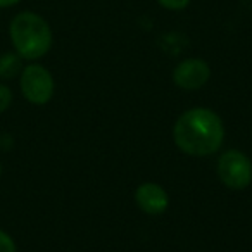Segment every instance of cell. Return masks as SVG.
<instances>
[{
  "instance_id": "obj_1",
  "label": "cell",
  "mask_w": 252,
  "mask_h": 252,
  "mask_svg": "<svg viewBox=\"0 0 252 252\" xmlns=\"http://www.w3.org/2000/svg\"><path fill=\"white\" fill-rule=\"evenodd\" d=\"M175 144L189 156H211L224 140V126L221 118L211 109L197 107L183 112L173 130Z\"/></svg>"
},
{
  "instance_id": "obj_2",
  "label": "cell",
  "mask_w": 252,
  "mask_h": 252,
  "mask_svg": "<svg viewBox=\"0 0 252 252\" xmlns=\"http://www.w3.org/2000/svg\"><path fill=\"white\" fill-rule=\"evenodd\" d=\"M14 50L26 61L43 57L52 47V30L42 16L35 12H19L9 26Z\"/></svg>"
},
{
  "instance_id": "obj_3",
  "label": "cell",
  "mask_w": 252,
  "mask_h": 252,
  "mask_svg": "<svg viewBox=\"0 0 252 252\" xmlns=\"http://www.w3.org/2000/svg\"><path fill=\"white\" fill-rule=\"evenodd\" d=\"M19 87L28 102L33 105H45L54 95V78L47 67L30 64L23 67Z\"/></svg>"
},
{
  "instance_id": "obj_4",
  "label": "cell",
  "mask_w": 252,
  "mask_h": 252,
  "mask_svg": "<svg viewBox=\"0 0 252 252\" xmlns=\"http://www.w3.org/2000/svg\"><path fill=\"white\" fill-rule=\"evenodd\" d=\"M218 175L228 189H247L252 182V162L244 152L226 151L218 161Z\"/></svg>"
},
{
  "instance_id": "obj_5",
  "label": "cell",
  "mask_w": 252,
  "mask_h": 252,
  "mask_svg": "<svg viewBox=\"0 0 252 252\" xmlns=\"http://www.w3.org/2000/svg\"><path fill=\"white\" fill-rule=\"evenodd\" d=\"M211 67L202 59L182 61L173 71V81L183 90H199L209 81Z\"/></svg>"
},
{
  "instance_id": "obj_6",
  "label": "cell",
  "mask_w": 252,
  "mask_h": 252,
  "mask_svg": "<svg viewBox=\"0 0 252 252\" xmlns=\"http://www.w3.org/2000/svg\"><path fill=\"white\" fill-rule=\"evenodd\" d=\"M137 204L144 213L151 214V216H158L162 214L169 206V197L166 190L158 183H142L137 189L135 193Z\"/></svg>"
},
{
  "instance_id": "obj_7",
  "label": "cell",
  "mask_w": 252,
  "mask_h": 252,
  "mask_svg": "<svg viewBox=\"0 0 252 252\" xmlns=\"http://www.w3.org/2000/svg\"><path fill=\"white\" fill-rule=\"evenodd\" d=\"M23 71V57L18 52H5L0 56V80H12Z\"/></svg>"
},
{
  "instance_id": "obj_8",
  "label": "cell",
  "mask_w": 252,
  "mask_h": 252,
  "mask_svg": "<svg viewBox=\"0 0 252 252\" xmlns=\"http://www.w3.org/2000/svg\"><path fill=\"white\" fill-rule=\"evenodd\" d=\"M12 98H14V95H12L11 88H9L7 85L0 83V114L11 107Z\"/></svg>"
},
{
  "instance_id": "obj_9",
  "label": "cell",
  "mask_w": 252,
  "mask_h": 252,
  "mask_svg": "<svg viewBox=\"0 0 252 252\" xmlns=\"http://www.w3.org/2000/svg\"><path fill=\"white\" fill-rule=\"evenodd\" d=\"M0 252H18L14 238L4 230H0Z\"/></svg>"
},
{
  "instance_id": "obj_10",
  "label": "cell",
  "mask_w": 252,
  "mask_h": 252,
  "mask_svg": "<svg viewBox=\"0 0 252 252\" xmlns=\"http://www.w3.org/2000/svg\"><path fill=\"white\" fill-rule=\"evenodd\" d=\"M158 2L169 11H182L190 4V0H158Z\"/></svg>"
},
{
  "instance_id": "obj_11",
  "label": "cell",
  "mask_w": 252,
  "mask_h": 252,
  "mask_svg": "<svg viewBox=\"0 0 252 252\" xmlns=\"http://www.w3.org/2000/svg\"><path fill=\"white\" fill-rule=\"evenodd\" d=\"M21 0H0V9H4V7H12V5L19 4Z\"/></svg>"
},
{
  "instance_id": "obj_12",
  "label": "cell",
  "mask_w": 252,
  "mask_h": 252,
  "mask_svg": "<svg viewBox=\"0 0 252 252\" xmlns=\"http://www.w3.org/2000/svg\"><path fill=\"white\" fill-rule=\"evenodd\" d=\"M0 176H2V162H0Z\"/></svg>"
}]
</instances>
